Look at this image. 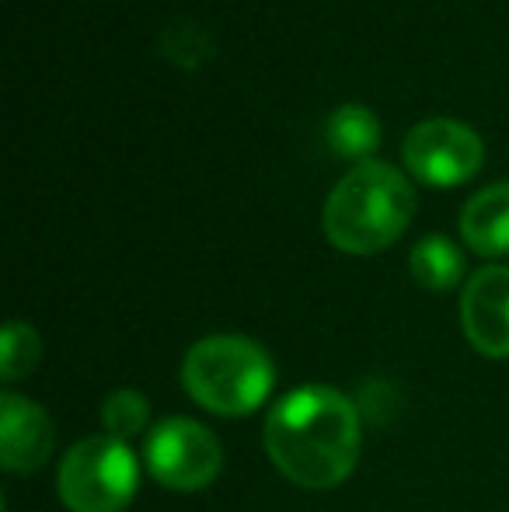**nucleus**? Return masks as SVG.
<instances>
[{
	"label": "nucleus",
	"mask_w": 509,
	"mask_h": 512,
	"mask_svg": "<svg viewBox=\"0 0 509 512\" xmlns=\"http://www.w3.org/2000/svg\"><path fill=\"white\" fill-rule=\"evenodd\" d=\"M405 168L433 189H454L478 175L485 161L482 136L457 119H426L405 136Z\"/></svg>",
	"instance_id": "nucleus-6"
},
{
	"label": "nucleus",
	"mask_w": 509,
	"mask_h": 512,
	"mask_svg": "<svg viewBox=\"0 0 509 512\" xmlns=\"http://www.w3.org/2000/svg\"><path fill=\"white\" fill-rule=\"evenodd\" d=\"M325 136H328V147L339 157L367 164L374 157V150L381 147V122H377V115L367 105L349 102L328 115Z\"/></svg>",
	"instance_id": "nucleus-10"
},
{
	"label": "nucleus",
	"mask_w": 509,
	"mask_h": 512,
	"mask_svg": "<svg viewBox=\"0 0 509 512\" xmlns=\"http://www.w3.org/2000/svg\"><path fill=\"white\" fill-rule=\"evenodd\" d=\"M461 237L475 255H509V182L475 192L461 209Z\"/></svg>",
	"instance_id": "nucleus-9"
},
{
	"label": "nucleus",
	"mask_w": 509,
	"mask_h": 512,
	"mask_svg": "<svg viewBox=\"0 0 509 512\" xmlns=\"http://www.w3.org/2000/svg\"><path fill=\"white\" fill-rule=\"evenodd\" d=\"M182 384L199 408L241 418L265 405L276 384V366L252 338L206 335L185 352Z\"/></svg>",
	"instance_id": "nucleus-3"
},
{
	"label": "nucleus",
	"mask_w": 509,
	"mask_h": 512,
	"mask_svg": "<svg viewBox=\"0 0 509 512\" xmlns=\"http://www.w3.org/2000/svg\"><path fill=\"white\" fill-rule=\"evenodd\" d=\"M56 446L53 418L14 391L0 394V464L14 474L39 471Z\"/></svg>",
	"instance_id": "nucleus-8"
},
{
	"label": "nucleus",
	"mask_w": 509,
	"mask_h": 512,
	"mask_svg": "<svg viewBox=\"0 0 509 512\" xmlns=\"http://www.w3.org/2000/svg\"><path fill=\"white\" fill-rule=\"evenodd\" d=\"M464 338L489 359H509V265H485L461 293Z\"/></svg>",
	"instance_id": "nucleus-7"
},
{
	"label": "nucleus",
	"mask_w": 509,
	"mask_h": 512,
	"mask_svg": "<svg viewBox=\"0 0 509 512\" xmlns=\"http://www.w3.org/2000/svg\"><path fill=\"white\" fill-rule=\"evenodd\" d=\"M140 488V464L129 443L91 436L74 443L60 460L56 492L70 512H123Z\"/></svg>",
	"instance_id": "nucleus-4"
},
{
	"label": "nucleus",
	"mask_w": 509,
	"mask_h": 512,
	"mask_svg": "<svg viewBox=\"0 0 509 512\" xmlns=\"http://www.w3.org/2000/svg\"><path fill=\"white\" fill-rule=\"evenodd\" d=\"M102 425L105 436L119 439V443H129L140 432H147L150 425V405L140 391L133 387H123V391H112L102 405Z\"/></svg>",
	"instance_id": "nucleus-13"
},
{
	"label": "nucleus",
	"mask_w": 509,
	"mask_h": 512,
	"mask_svg": "<svg viewBox=\"0 0 509 512\" xmlns=\"http://www.w3.org/2000/svg\"><path fill=\"white\" fill-rule=\"evenodd\" d=\"M143 460L154 481L171 492H203L224 471V446L196 418H164L147 432Z\"/></svg>",
	"instance_id": "nucleus-5"
},
{
	"label": "nucleus",
	"mask_w": 509,
	"mask_h": 512,
	"mask_svg": "<svg viewBox=\"0 0 509 512\" xmlns=\"http://www.w3.org/2000/svg\"><path fill=\"white\" fill-rule=\"evenodd\" d=\"M408 269H412V279L422 286V290L447 293L464 279V255L450 237L429 234L412 248Z\"/></svg>",
	"instance_id": "nucleus-11"
},
{
	"label": "nucleus",
	"mask_w": 509,
	"mask_h": 512,
	"mask_svg": "<svg viewBox=\"0 0 509 512\" xmlns=\"http://www.w3.org/2000/svg\"><path fill=\"white\" fill-rule=\"evenodd\" d=\"M265 453L272 467L307 492H328L349 481L360 464V411L342 391L304 384L286 391L265 418Z\"/></svg>",
	"instance_id": "nucleus-1"
},
{
	"label": "nucleus",
	"mask_w": 509,
	"mask_h": 512,
	"mask_svg": "<svg viewBox=\"0 0 509 512\" xmlns=\"http://www.w3.org/2000/svg\"><path fill=\"white\" fill-rule=\"evenodd\" d=\"M415 216V189L398 168L381 161L356 164L325 199V237L346 255L391 248Z\"/></svg>",
	"instance_id": "nucleus-2"
},
{
	"label": "nucleus",
	"mask_w": 509,
	"mask_h": 512,
	"mask_svg": "<svg viewBox=\"0 0 509 512\" xmlns=\"http://www.w3.org/2000/svg\"><path fill=\"white\" fill-rule=\"evenodd\" d=\"M39 356H42L39 331L25 321H7L4 335H0V377H4V384L25 380L39 366Z\"/></svg>",
	"instance_id": "nucleus-12"
}]
</instances>
